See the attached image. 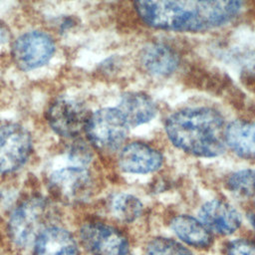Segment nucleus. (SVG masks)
<instances>
[{"mask_svg": "<svg viewBox=\"0 0 255 255\" xmlns=\"http://www.w3.org/2000/svg\"><path fill=\"white\" fill-rule=\"evenodd\" d=\"M140 19L150 27L178 32H200L229 22L242 0H134Z\"/></svg>", "mask_w": 255, "mask_h": 255, "instance_id": "f257e3e1", "label": "nucleus"}, {"mask_svg": "<svg viewBox=\"0 0 255 255\" xmlns=\"http://www.w3.org/2000/svg\"><path fill=\"white\" fill-rule=\"evenodd\" d=\"M165 131L176 147L197 156H217L226 144L223 117L210 108H186L173 113L165 122Z\"/></svg>", "mask_w": 255, "mask_h": 255, "instance_id": "f03ea898", "label": "nucleus"}, {"mask_svg": "<svg viewBox=\"0 0 255 255\" xmlns=\"http://www.w3.org/2000/svg\"><path fill=\"white\" fill-rule=\"evenodd\" d=\"M85 130L96 147L114 151L126 140L128 125L118 108H104L90 115Z\"/></svg>", "mask_w": 255, "mask_h": 255, "instance_id": "7ed1b4c3", "label": "nucleus"}, {"mask_svg": "<svg viewBox=\"0 0 255 255\" xmlns=\"http://www.w3.org/2000/svg\"><path fill=\"white\" fill-rule=\"evenodd\" d=\"M47 208L43 198L32 197L14 209L9 219L8 231L17 246L26 247L36 241L38 235L45 229Z\"/></svg>", "mask_w": 255, "mask_h": 255, "instance_id": "20e7f679", "label": "nucleus"}, {"mask_svg": "<svg viewBox=\"0 0 255 255\" xmlns=\"http://www.w3.org/2000/svg\"><path fill=\"white\" fill-rule=\"evenodd\" d=\"M32 149L28 130L18 124L0 126V172L9 173L22 167Z\"/></svg>", "mask_w": 255, "mask_h": 255, "instance_id": "39448f33", "label": "nucleus"}, {"mask_svg": "<svg viewBox=\"0 0 255 255\" xmlns=\"http://www.w3.org/2000/svg\"><path fill=\"white\" fill-rule=\"evenodd\" d=\"M52 191L66 201H80L92 191V177L86 165L71 163L54 169L49 176Z\"/></svg>", "mask_w": 255, "mask_h": 255, "instance_id": "423d86ee", "label": "nucleus"}, {"mask_svg": "<svg viewBox=\"0 0 255 255\" xmlns=\"http://www.w3.org/2000/svg\"><path fill=\"white\" fill-rule=\"evenodd\" d=\"M54 51V41L48 34L31 31L17 38L12 48V55L20 69L34 70L45 65L52 58Z\"/></svg>", "mask_w": 255, "mask_h": 255, "instance_id": "0eeeda50", "label": "nucleus"}, {"mask_svg": "<svg viewBox=\"0 0 255 255\" xmlns=\"http://www.w3.org/2000/svg\"><path fill=\"white\" fill-rule=\"evenodd\" d=\"M89 118L90 114L85 106L71 99L57 100L47 112L53 130L65 137H74L86 129Z\"/></svg>", "mask_w": 255, "mask_h": 255, "instance_id": "6e6552de", "label": "nucleus"}, {"mask_svg": "<svg viewBox=\"0 0 255 255\" xmlns=\"http://www.w3.org/2000/svg\"><path fill=\"white\" fill-rule=\"evenodd\" d=\"M84 246L93 255H127L128 244L116 228L103 223H88L80 230Z\"/></svg>", "mask_w": 255, "mask_h": 255, "instance_id": "1a4fd4ad", "label": "nucleus"}, {"mask_svg": "<svg viewBox=\"0 0 255 255\" xmlns=\"http://www.w3.org/2000/svg\"><path fill=\"white\" fill-rule=\"evenodd\" d=\"M161 164L160 152L142 142L128 143L122 149L119 157L121 169L128 173H149L158 169Z\"/></svg>", "mask_w": 255, "mask_h": 255, "instance_id": "9d476101", "label": "nucleus"}, {"mask_svg": "<svg viewBox=\"0 0 255 255\" xmlns=\"http://www.w3.org/2000/svg\"><path fill=\"white\" fill-rule=\"evenodd\" d=\"M198 215L208 230L222 235L233 233L241 223L239 212L227 202L218 199L205 202Z\"/></svg>", "mask_w": 255, "mask_h": 255, "instance_id": "9b49d317", "label": "nucleus"}, {"mask_svg": "<svg viewBox=\"0 0 255 255\" xmlns=\"http://www.w3.org/2000/svg\"><path fill=\"white\" fill-rule=\"evenodd\" d=\"M35 255H79V250L68 230L59 226H49L35 241Z\"/></svg>", "mask_w": 255, "mask_h": 255, "instance_id": "f8f14e48", "label": "nucleus"}, {"mask_svg": "<svg viewBox=\"0 0 255 255\" xmlns=\"http://www.w3.org/2000/svg\"><path fill=\"white\" fill-rule=\"evenodd\" d=\"M139 61L142 68L150 75L165 77L172 74L178 66V57L165 44L151 43L140 52Z\"/></svg>", "mask_w": 255, "mask_h": 255, "instance_id": "ddd939ff", "label": "nucleus"}, {"mask_svg": "<svg viewBox=\"0 0 255 255\" xmlns=\"http://www.w3.org/2000/svg\"><path fill=\"white\" fill-rule=\"evenodd\" d=\"M118 109L128 127H137L151 121L156 115L154 102L145 94L130 92L122 96Z\"/></svg>", "mask_w": 255, "mask_h": 255, "instance_id": "4468645a", "label": "nucleus"}, {"mask_svg": "<svg viewBox=\"0 0 255 255\" xmlns=\"http://www.w3.org/2000/svg\"><path fill=\"white\" fill-rule=\"evenodd\" d=\"M226 143L242 157H255V124L234 121L226 126Z\"/></svg>", "mask_w": 255, "mask_h": 255, "instance_id": "2eb2a0df", "label": "nucleus"}, {"mask_svg": "<svg viewBox=\"0 0 255 255\" xmlns=\"http://www.w3.org/2000/svg\"><path fill=\"white\" fill-rule=\"evenodd\" d=\"M173 232L185 243L196 248H206L212 242L207 227L189 215H179L170 223Z\"/></svg>", "mask_w": 255, "mask_h": 255, "instance_id": "dca6fc26", "label": "nucleus"}, {"mask_svg": "<svg viewBox=\"0 0 255 255\" xmlns=\"http://www.w3.org/2000/svg\"><path fill=\"white\" fill-rule=\"evenodd\" d=\"M111 210L115 217L123 222H132L142 212L140 200L128 193L116 194L111 202Z\"/></svg>", "mask_w": 255, "mask_h": 255, "instance_id": "f3484780", "label": "nucleus"}, {"mask_svg": "<svg viewBox=\"0 0 255 255\" xmlns=\"http://www.w3.org/2000/svg\"><path fill=\"white\" fill-rule=\"evenodd\" d=\"M228 188L237 196H255V169H242L231 174L227 181Z\"/></svg>", "mask_w": 255, "mask_h": 255, "instance_id": "a211bd4d", "label": "nucleus"}, {"mask_svg": "<svg viewBox=\"0 0 255 255\" xmlns=\"http://www.w3.org/2000/svg\"><path fill=\"white\" fill-rule=\"evenodd\" d=\"M146 255H191V253L172 239L157 237L146 245Z\"/></svg>", "mask_w": 255, "mask_h": 255, "instance_id": "6ab92c4d", "label": "nucleus"}, {"mask_svg": "<svg viewBox=\"0 0 255 255\" xmlns=\"http://www.w3.org/2000/svg\"><path fill=\"white\" fill-rule=\"evenodd\" d=\"M225 255H255V243L245 239L233 240L227 245Z\"/></svg>", "mask_w": 255, "mask_h": 255, "instance_id": "aec40b11", "label": "nucleus"}, {"mask_svg": "<svg viewBox=\"0 0 255 255\" xmlns=\"http://www.w3.org/2000/svg\"><path fill=\"white\" fill-rule=\"evenodd\" d=\"M251 223H252V225H253V227H254V229H255V215H253V216L251 217Z\"/></svg>", "mask_w": 255, "mask_h": 255, "instance_id": "412c9836", "label": "nucleus"}]
</instances>
